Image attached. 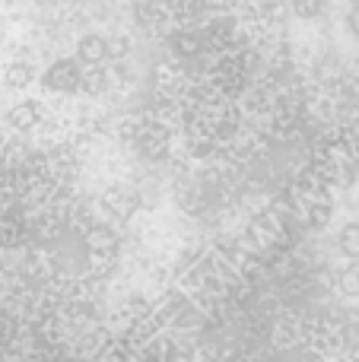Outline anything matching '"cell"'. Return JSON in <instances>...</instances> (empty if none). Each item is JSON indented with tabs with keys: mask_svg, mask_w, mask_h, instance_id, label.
Segmentation results:
<instances>
[{
	"mask_svg": "<svg viewBox=\"0 0 359 362\" xmlns=\"http://www.w3.org/2000/svg\"><path fill=\"white\" fill-rule=\"evenodd\" d=\"M341 289L347 296H359V261H353L350 267H343L341 274Z\"/></svg>",
	"mask_w": 359,
	"mask_h": 362,
	"instance_id": "cell-6",
	"label": "cell"
},
{
	"mask_svg": "<svg viewBox=\"0 0 359 362\" xmlns=\"http://www.w3.org/2000/svg\"><path fill=\"white\" fill-rule=\"evenodd\" d=\"M350 29L359 35V10H353V16H350Z\"/></svg>",
	"mask_w": 359,
	"mask_h": 362,
	"instance_id": "cell-8",
	"label": "cell"
},
{
	"mask_svg": "<svg viewBox=\"0 0 359 362\" xmlns=\"http://www.w3.org/2000/svg\"><path fill=\"white\" fill-rule=\"evenodd\" d=\"M76 54H80V61H86V64H99L102 57L108 54V42L99 35H86V38H80V45H76Z\"/></svg>",
	"mask_w": 359,
	"mask_h": 362,
	"instance_id": "cell-2",
	"label": "cell"
},
{
	"mask_svg": "<svg viewBox=\"0 0 359 362\" xmlns=\"http://www.w3.org/2000/svg\"><path fill=\"white\" fill-rule=\"evenodd\" d=\"M337 242H341V251L347 257H353V261H359V223H347L341 229V238H337Z\"/></svg>",
	"mask_w": 359,
	"mask_h": 362,
	"instance_id": "cell-5",
	"label": "cell"
},
{
	"mask_svg": "<svg viewBox=\"0 0 359 362\" xmlns=\"http://www.w3.org/2000/svg\"><path fill=\"white\" fill-rule=\"evenodd\" d=\"M293 6H296V13H299V16H305V19H315V16H322V10H324V0H293Z\"/></svg>",
	"mask_w": 359,
	"mask_h": 362,
	"instance_id": "cell-7",
	"label": "cell"
},
{
	"mask_svg": "<svg viewBox=\"0 0 359 362\" xmlns=\"http://www.w3.org/2000/svg\"><path fill=\"white\" fill-rule=\"evenodd\" d=\"M32 67L29 64H10V67L4 70V80H6V86H13V89H25L32 83Z\"/></svg>",
	"mask_w": 359,
	"mask_h": 362,
	"instance_id": "cell-4",
	"label": "cell"
},
{
	"mask_svg": "<svg viewBox=\"0 0 359 362\" xmlns=\"http://www.w3.org/2000/svg\"><path fill=\"white\" fill-rule=\"evenodd\" d=\"M80 83H83V70L76 67V61H70V57L54 61L48 67V74H45V86L57 89V93H73Z\"/></svg>",
	"mask_w": 359,
	"mask_h": 362,
	"instance_id": "cell-1",
	"label": "cell"
},
{
	"mask_svg": "<svg viewBox=\"0 0 359 362\" xmlns=\"http://www.w3.org/2000/svg\"><path fill=\"white\" fill-rule=\"evenodd\" d=\"M38 118H42V105H38V102H23V105H16L10 112L13 127H29V124H35Z\"/></svg>",
	"mask_w": 359,
	"mask_h": 362,
	"instance_id": "cell-3",
	"label": "cell"
}]
</instances>
